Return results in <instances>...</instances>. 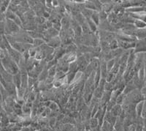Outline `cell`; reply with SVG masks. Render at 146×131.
<instances>
[{
	"label": "cell",
	"mask_w": 146,
	"mask_h": 131,
	"mask_svg": "<svg viewBox=\"0 0 146 131\" xmlns=\"http://www.w3.org/2000/svg\"><path fill=\"white\" fill-rule=\"evenodd\" d=\"M126 97V95H125L124 93H121V95H120L119 96H118V98H116V104L122 106V105L123 104V103H124Z\"/></svg>",
	"instance_id": "8fae6325"
},
{
	"label": "cell",
	"mask_w": 146,
	"mask_h": 131,
	"mask_svg": "<svg viewBox=\"0 0 146 131\" xmlns=\"http://www.w3.org/2000/svg\"><path fill=\"white\" fill-rule=\"evenodd\" d=\"M13 83L17 89H19L21 87L22 85V79H21V72H19L17 74L13 76Z\"/></svg>",
	"instance_id": "3957f363"
},
{
	"label": "cell",
	"mask_w": 146,
	"mask_h": 131,
	"mask_svg": "<svg viewBox=\"0 0 146 131\" xmlns=\"http://www.w3.org/2000/svg\"><path fill=\"white\" fill-rule=\"evenodd\" d=\"M145 101L140 102L136 105V114L137 117H141L142 113H143V107H144Z\"/></svg>",
	"instance_id": "52a82bcc"
},
{
	"label": "cell",
	"mask_w": 146,
	"mask_h": 131,
	"mask_svg": "<svg viewBox=\"0 0 146 131\" xmlns=\"http://www.w3.org/2000/svg\"><path fill=\"white\" fill-rule=\"evenodd\" d=\"M110 47L111 50H115L119 48V45H118L117 39H115V40H113V41L110 43Z\"/></svg>",
	"instance_id": "2e32d148"
},
{
	"label": "cell",
	"mask_w": 146,
	"mask_h": 131,
	"mask_svg": "<svg viewBox=\"0 0 146 131\" xmlns=\"http://www.w3.org/2000/svg\"><path fill=\"white\" fill-rule=\"evenodd\" d=\"M48 78V70H47L46 68H45L42 72L40 74L38 78L40 79V81H44V80H47V78Z\"/></svg>",
	"instance_id": "4fadbf2b"
},
{
	"label": "cell",
	"mask_w": 146,
	"mask_h": 131,
	"mask_svg": "<svg viewBox=\"0 0 146 131\" xmlns=\"http://www.w3.org/2000/svg\"><path fill=\"white\" fill-rule=\"evenodd\" d=\"M7 52H8V54L10 57V58L13 60L15 63H17L19 65V63H20L21 60L22 59L21 53L20 52H18V51H16L15 49H14L13 47L9 48V49L7 50Z\"/></svg>",
	"instance_id": "7a4b0ae2"
},
{
	"label": "cell",
	"mask_w": 146,
	"mask_h": 131,
	"mask_svg": "<svg viewBox=\"0 0 146 131\" xmlns=\"http://www.w3.org/2000/svg\"><path fill=\"white\" fill-rule=\"evenodd\" d=\"M87 20V23L88 24V27H89L90 29H91V32H96V31L97 30V25L93 21L91 20V18H88V19H86Z\"/></svg>",
	"instance_id": "ba28073f"
},
{
	"label": "cell",
	"mask_w": 146,
	"mask_h": 131,
	"mask_svg": "<svg viewBox=\"0 0 146 131\" xmlns=\"http://www.w3.org/2000/svg\"><path fill=\"white\" fill-rule=\"evenodd\" d=\"M134 26L135 28L137 29H146V23L143 21L141 20H138V19H135V22H134Z\"/></svg>",
	"instance_id": "8992f818"
},
{
	"label": "cell",
	"mask_w": 146,
	"mask_h": 131,
	"mask_svg": "<svg viewBox=\"0 0 146 131\" xmlns=\"http://www.w3.org/2000/svg\"><path fill=\"white\" fill-rule=\"evenodd\" d=\"M99 123H100V122H99V120L97 118L92 117L90 120V126L92 128H96V127L98 126Z\"/></svg>",
	"instance_id": "5bb4252c"
},
{
	"label": "cell",
	"mask_w": 146,
	"mask_h": 131,
	"mask_svg": "<svg viewBox=\"0 0 146 131\" xmlns=\"http://www.w3.org/2000/svg\"><path fill=\"white\" fill-rule=\"evenodd\" d=\"M69 23H70V21H69L67 19H66V18H62V27H66L67 25H69ZM65 28V27H64Z\"/></svg>",
	"instance_id": "d6986e66"
},
{
	"label": "cell",
	"mask_w": 146,
	"mask_h": 131,
	"mask_svg": "<svg viewBox=\"0 0 146 131\" xmlns=\"http://www.w3.org/2000/svg\"><path fill=\"white\" fill-rule=\"evenodd\" d=\"M45 43V40H43L41 38H36L34 40L33 42V47L35 48H40L42 45H44Z\"/></svg>",
	"instance_id": "9c48e42d"
},
{
	"label": "cell",
	"mask_w": 146,
	"mask_h": 131,
	"mask_svg": "<svg viewBox=\"0 0 146 131\" xmlns=\"http://www.w3.org/2000/svg\"><path fill=\"white\" fill-rule=\"evenodd\" d=\"M91 19L96 23L97 26H99L100 23V15H99L98 13H96V12H94L93 15L91 16Z\"/></svg>",
	"instance_id": "7c38bea8"
},
{
	"label": "cell",
	"mask_w": 146,
	"mask_h": 131,
	"mask_svg": "<svg viewBox=\"0 0 146 131\" xmlns=\"http://www.w3.org/2000/svg\"><path fill=\"white\" fill-rule=\"evenodd\" d=\"M117 59H112L109 60L107 61V68H108V72H110L113 68H114L115 65L116 63Z\"/></svg>",
	"instance_id": "30bf717a"
},
{
	"label": "cell",
	"mask_w": 146,
	"mask_h": 131,
	"mask_svg": "<svg viewBox=\"0 0 146 131\" xmlns=\"http://www.w3.org/2000/svg\"><path fill=\"white\" fill-rule=\"evenodd\" d=\"M75 73H69L68 74L66 75V81H67V83H71L73 81V79H75Z\"/></svg>",
	"instance_id": "e0dca14e"
},
{
	"label": "cell",
	"mask_w": 146,
	"mask_h": 131,
	"mask_svg": "<svg viewBox=\"0 0 146 131\" xmlns=\"http://www.w3.org/2000/svg\"><path fill=\"white\" fill-rule=\"evenodd\" d=\"M110 112H111V114L113 115V116L118 118V116H120V115L121 114V113L123 112V108H122V106L116 104L113 108H112Z\"/></svg>",
	"instance_id": "277c9868"
},
{
	"label": "cell",
	"mask_w": 146,
	"mask_h": 131,
	"mask_svg": "<svg viewBox=\"0 0 146 131\" xmlns=\"http://www.w3.org/2000/svg\"><path fill=\"white\" fill-rule=\"evenodd\" d=\"M60 37H53V38L50 39V41L48 42V45H49L51 48H58L59 47L60 45Z\"/></svg>",
	"instance_id": "5b68a950"
},
{
	"label": "cell",
	"mask_w": 146,
	"mask_h": 131,
	"mask_svg": "<svg viewBox=\"0 0 146 131\" xmlns=\"http://www.w3.org/2000/svg\"><path fill=\"white\" fill-rule=\"evenodd\" d=\"M142 117L146 118V100H145L144 107H143V113H142Z\"/></svg>",
	"instance_id": "ffe728a7"
},
{
	"label": "cell",
	"mask_w": 146,
	"mask_h": 131,
	"mask_svg": "<svg viewBox=\"0 0 146 131\" xmlns=\"http://www.w3.org/2000/svg\"><path fill=\"white\" fill-rule=\"evenodd\" d=\"M49 108H50L51 110H53V111H56V109L58 108V105L55 103V102H51Z\"/></svg>",
	"instance_id": "ac0fdd59"
},
{
	"label": "cell",
	"mask_w": 146,
	"mask_h": 131,
	"mask_svg": "<svg viewBox=\"0 0 146 131\" xmlns=\"http://www.w3.org/2000/svg\"><path fill=\"white\" fill-rule=\"evenodd\" d=\"M134 51L135 53H146V39L137 40Z\"/></svg>",
	"instance_id": "6da1fadb"
},
{
	"label": "cell",
	"mask_w": 146,
	"mask_h": 131,
	"mask_svg": "<svg viewBox=\"0 0 146 131\" xmlns=\"http://www.w3.org/2000/svg\"><path fill=\"white\" fill-rule=\"evenodd\" d=\"M115 77H116V76L115 74H113L112 72H108V75H107L106 76V82H108V83H110V82H113L115 80Z\"/></svg>",
	"instance_id": "9a60e30c"
},
{
	"label": "cell",
	"mask_w": 146,
	"mask_h": 131,
	"mask_svg": "<svg viewBox=\"0 0 146 131\" xmlns=\"http://www.w3.org/2000/svg\"><path fill=\"white\" fill-rule=\"evenodd\" d=\"M54 86L55 87H59V86H61L62 85V84L61 83V81L60 80H58V81H56V82H55L54 83Z\"/></svg>",
	"instance_id": "44dd1931"
}]
</instances>
